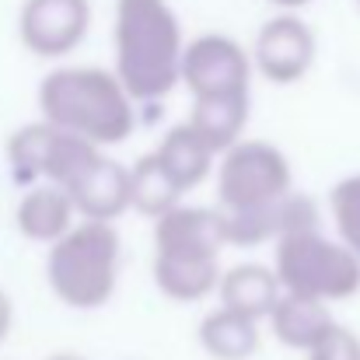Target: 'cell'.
<instances>
[{"label":"cell","instance_id":"1","mask_svg":"<svg viewBox=\"0 0 360 360\" xmlns=\"http://www.w3.org/2000/svg\"><path fill=\"white\" fill-rule=\"evenodd\" d=\"M273 273L283 294L329 308L360 294V259L340 238L326 235L322 210L311 196H287L280 238L273 241Z\"/></svg>","mask_w":360,"mask_h":360},{"label":"cell","instance_id":"2","mask_svg":"<svg viewBox=\"0 0 360 360\" xmlns=\"http://www.w3.org/2000/svg\"><path fill=\"white\" fill-rule=\"evenodd\" d=\"M112 42V74L136 109L165 102L182 84V53L189 39L168 0H116Z\"/></svg>","mask_w":360,"mask_h":360},{"label":"cell","instance_id":"3","mask_svg":"<svg viewBox=\"0 0 360 360\" xmlns=\"http://www.w3.org/2000/svg\"><path fill=\"white\" fill-rule=\"evenodd\" d=\"M39 120L105 150L133 136L136 105L112 70L53 67L39 81Z\"/></svg>","mask_w":360,"mask_h":360},{"label":"cell","instance_id":"4","mask_svg":"<svg viewBox=\"0 0 360 360\" xmlns=\"http://www.w3.org/2000/svg\"><path fill=\"white\" fill-rule=\"evenodd\" d=\"M221 221L214 207H175L161 221H154V259L150 276L154 287L175 304H196L217 294L221 283Z\"/></svg>","mask_w":360,"mask_h":360},{"label":"cell","instance_id":"5","mask_svg":"<svg viewBox=\"0 0 360 360\" xmlns=\"http://www.w3.org/2000/svg\"><path fill=\"white\" fill-rule=\"evenodd\" d=\"M122 241L116 224L77 221L56 245H49L46 283L60 304L74 311H98L120 287Z\"/></svg>","mask_w":360,"mask_h":360},{"label":"cell","instance_id":"6","mask_svg":"<svg viewBox=\"0 0 360 360\" xmlns=\"http://www.w3.org/2000/svg\"><path fill=\"white\" fill-rule=\"evenodd\" d=\"M294 193L287 154L269 140H238L217 158V214H259Z\"/></svg>","mask_w":360,"mask_h":360},{"label":"cell","instance_id":"7","mask_svg":"<svg viewBox=\"0 0 360 360\" xmlns=\"http://www.w3.org/2000/svg\"><path fill=\"white\" fill-rule=\"evenodd\" d=\"M252 56L238 39L221 32H203L186 42L182 53V88L193 98L207 95H252Z\"/></svg>","mask_w":360,"mask_h":360},{"label":"cell","instance_id":"8","mask_svg":"<svg viewBox=\"0 0 360 360\" xmlns=\"http://www.w3.org/2000/svg\"><path fill=\"white\" fill-rule=\"evenodd\" d=\"M91 32V0H25L18 14L21 46L39 60L70 56Z\"/></svg>","mask_w":360,"mask_h":360},{"label":"cell","instance_id":"9","mask_svg":"<svg viewBox=\"0 0 360 360\" xmlns=\"http://www.w3.org/2000/svg\"><path fill=\"white\" fill-rule=\"evenodd\" d=\"M319 42L311 25L301 14H273L262 21L252 42V70H259L269 84H297L308 77L315 63Z\"/></svg>","mask_w":360,"mask_h":360},{"label":"cell","instance_id":"10","mask_svg":"<svg viewBox=\"0 0 360 360\" xmlns=\"http://www.w3.org/2000/svg\"><path fill=\"white\" fill-rule=\"evenodd\" d=\"M63 193L70 196L77 221L116 224L129 210V168L109 154H98Z\"/></svg>","mask_w":360,"mask_h":360},{"label":"cell","instance_id":"11","mask_svg":"<svg viewBox=\"0 0 360 360\" xmlns=\"http://www.w3.org/2000/svg\"><path fill=\"white\" fill-rule=\"evenodd\" d=\"M150 154H154V161L165 168V175L175 182V189H179L182 196L193 193V189H200V186L214 175V168H217L214 147H210L189 122L172 126Z\"/></svg>","mask_w":360,"mask_h":360},{"label":"cell","instance_id":"12","mask_svg":"<svg viewBox=\"0 0 360 360\" xmlns=\"http://www.w3.org/2000/svg\"><path fill=\"white\" fill-rule=\"evenodd\" d=\"M217 297H221L217 308L235 311V315L252 319V322H266L269 311L276 308V301L283 297V290H280V280H276L273 266L238 262V266H231V269L221 273Z\"/></svg>","mask_w":360,"mask_h":360},{"label":"cell","instance_id":"13","mask_svg":"<svg viewBox=\"0 0 360 360\" xmlns=\"http://www.w3.org/2000/svg\"><path fill=\"white\" fill-rule=\"evenodd\" d=\"M14 224H18L21 238L35 241V245H56L77 224V214H74L70 196L60 186L39 182V186L25 189V196L14 210Z\"/></svg>","mask_w":360,"mask_h":360},{"label":"cell","instance_id":"14","mask_svg":"<svg viewBox=\"0 0 360 360\" xmlns=\"http://www.w3.org/2000/svg\"><path fill=\"white\" fill-rule=\"evenodd\" d=\"M266 322L273 326L276 343L287 347V350H297V354H311L336 329V319H333L329 304H319V301H308V297H294V294H283Z\"/></svg>","mask_w":360,"mask_h":360},{"label":"cell","instance_id":"15","mask_svg":"<svg viewBox=\"0 0 360 360\" xmlns=\"http://www.w3.org/2000/svg\"><path fill=\"white\" fill-rule=\"evenodd\" d=\"M252 112V95H207V98H193L189 105V126L214 147V154L221 158L224 150H231L238 140H245V122Z\"/></svg>","mask_w":360,"mask_h":360},{"label":"cell","instance_id":"16","mask_svg":"<svg viewBox=\"0 0 360 360\" xmlns=\"http://www.w3.org/2000/svg\"><path fill=\"white\" fill-rule=\"evenodd\" d=\"M196 340L210 360H252L259 354L262 333H259V322L217 308V311L203 315Z\"/></svg>","mask_w":360,"mask_h":360},{"label":"cell","instance_id":"17","mask_svg":"<svg viewBox=\"0 0 360 360\" xmlns=\"http://www.w3.org/2000/svg\"><path fill=\"white\" fill-rule=\"evenodd\" d=\"M56 140H60V129L42 120L25 122L7 136V168L18 186L28 189V186L46 182V168H49Z\"/></svg>","mask_w":360,"mask_h":360},{"label":"cell","instance_id":"18","mask_svg":"<svg viewBox=\"0 0 360 360\" xmlns=\"http://www.w3.org/2000/svg\"><path fill=\"white\" fill-rule=\"evenodd\" d=\"M175 207H182V193L154 161V154H143L136 165H129V210L147 221H161Z\"/></svg>","mask_w":360,"mask_h":360},{"label":"cell","instance_id":"19","mask_svg":"<svg viewBox=\"0 0 360 360\" xmlns=\"http://www.w3.org/2000/svg\"><path fill=\"white\" fill-rule=\"evenodd\" d=\"M329 217H333L336 238L360 259V172L340 179L333 186V193H329Z\"/></svg>","mask_w":360,"mask_h":360},{"label":"cell","instance_id":"20","mask_svg":"<svg viewBox=\"0 0 360 360\" xmlns=\"http://www.w3.org/2000/svg\"><path fill=\"white\" fill-rule=\"evenodd\" d=\"M304 357L308 360H360V336L336 322V329L311 354H304Z\"/></svg>","mask_w":360,"mask_h":360},{"label":"cell","instance_id":"21","mask_svg":"<svg viewBox=\"0 0 360 360\" xmlns=\"http://www.w3.org/2000/svg\"><path fill=\"white\" fill-rule=\"evenodd\" d=\"M11 329H14V301H11V294L0 287V343L11 336Z\"/></svg>","mask_w":360,"mask_h":360},{"label":"cell","instance_id":"22","mask_svg":"<svg viewBox=\"0 0 360 360\" xmlns=\"http://www.w3.org/2000/svg\"><path fill=\"white\" fill-rule=\"evenodd\" d=\"M266 4L280 7V14H297V7H304V4H311V0H266Z\"/></svg>","mask_w":360,"mask_h":360},{"label":"cell","instance_id":"23","mask_svg":"<svg viewBox=\"0 0 360 360\" xmlns=\"http://www.w3.org/2000/svg\"><path fill=\"white\" fill-rule=\"evenodd\" d=\"M46 360H88L84 354H70V350H63V354H53V357H46Z\"/></svg>","mask_w":360,"mask_h":360},{"label":"cell","instance_id":"24","mask_svg":"<svg viewBox=\"0 0 360 360\" xmlns=\"http://www.w3.org/2000/svg\"><path fill=\"white\" fill-rule=\"evenodd\" d=\"M357 7H360V0H357Z\"/></svg>","mask_w":360,"mask_h":360}]
</instances>
